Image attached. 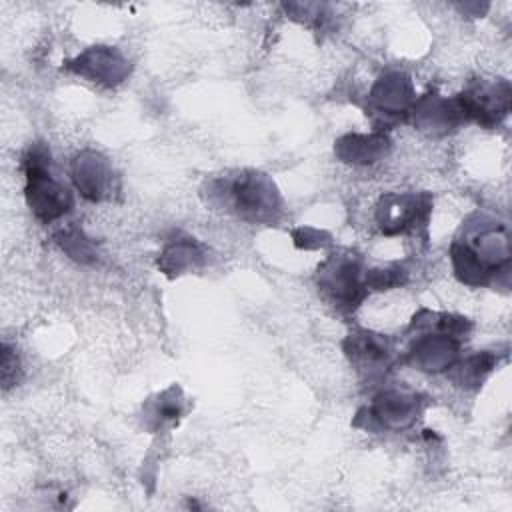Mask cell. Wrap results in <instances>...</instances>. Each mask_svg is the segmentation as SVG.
Masks as SVG:
<instances>
[{"mask_svg": "<svg viewBox=\"0 0 512 512\" xmlns=\"http://www.w3.org/2000/svg\"><path fill=\"white\" fill-rule=\"evenodd\" d=\"M386 144L388 140L380 134H372V136L352 134L338 142L336 152L346 162H374L384 154Z\"/></svg>", "mask_w": 512, "mask_h": 512, "instance_id": "obj_11", "label": "cell"}, {"mask_svg": "<svg viewBox=\"0 0 512 512\" xmlns=\"http://www.w3.org/2000/svg\"><path fill=\"white\" fill-rule=\"evenodd\" d=\"M70 70H74L76 74H82L94 82L116 84L126 76L128 62L122 58L120 52H116L112 48L98 46V48L86 50L76 60H72Z\"/></svg>", "mask_w": 512, "mask_h": 512, "instance_id": "obj_4", "label": "cell"}, {"mask_svg": "<svg viewBox=\"0 0 512 512\" xmlns=\"http://www.w3.org/2000/svg\"><path fill=\"white\" fill-rule=\"evenodd\" d=\"M428 204L416 196H388L378 206V222L386 234L404 232L426 218Z\"/></svg>", "mask_w": 512, "mask_h": 512, "instance_id": "obj_6", "label": "cell"}, {"mask_svg": "<svg viewBox=\"0 0 512 512\" xmlns=\"http://www.w3.org/2000/svg\"><path fill=\"white\" fill-rule=\"evenodd\" d=\"M462 116H472L482 124H494L508 110V86H478L458 98Z\"/></svg>", "mask_w": 512, "mask_h": 512, "instance_id": "obj_5", "label": "cell"}, {"mask_svg": "<svg viewBox=\"0 0 512 512\" xmlns=\"http://www.w3.org/2000/svg\"><path fill=\"white\" fill-rule=\"evenodd\" d=\"M26 172V200L36 218L50 222L70 208L68 190L50 174V152L34 144L24 156Z\"/></svg>", "mask_w": 512, "mask_h": 512, "instance_id": "obj_1", "label": "cell"}, {"mask_svg": "<svg viewBox=\"0 0 512 512\" xmlns=\"http://www.w3.org/2000/svg\"><path fill=\"white\" fill-rule=\"evenodd\" d=\"M166 260L164 268L166 270H184L186 266H192L194 260H196V250L190 246V244H176L172 248H168L162 256Z\"/></svg>", "mask_w": 512, "mask_h": 512, "instance_id": "obj_14", "label": "cell"}, {"mask_svg": "<svg viewBox=\"0 0 512 512\" xmlns=\"http://www.w3.org/2000/svg\"><path fill=\"white\" fill-rule=\"evenodd\" d=\"M350 348L348 354L352 360L360 362L364 368H374L380 362L386 360L388 352L386 346L372 334H360V336H350Z\"/></svg>", "mask_w": 512, "mask_h": 512, "instance_id": "obj_12", "label": "cell"}, {"mask_svg": "<svg viewBox=\"0 0 512 512\" xmlns=\"http://www.w3.org/2000/svg\"><path fill=\"white\" fill-rule=\"evenodd\" d=\"M418 414V400L404 392H386L376 398L374 416L388 428H404Z\"/></svg>", "mask_w": 512, "mask_h": 512, "instance_id": "obj_9", "label": "cell"}, {"mask_svg": "<svg viewBox=\"0 0 512 512\" xmlns=\"http://www.w3.org/2000/svg\"><path fill=\"white\" fill-rule=\"evenodd\" d=\"M370 96L378 110H382L386 114H396V112L406 110V106L410 104L412 90H410V82L406 76L386 74L376 82Z\"/></svg>", "mask_w": 512, "mask_h": 512, "instance_id": "obj_10", "label": "cell"}, {"mask_svg": "<svg viewBox=\"0 0 512 512\" xmlns=\"http://www.w3.org/2000/svg\"><path fill=\"white\" fill-rule=\"evenodd\" d=\"M456 350L458 346L454 342V334L448 332L442 324L440 334H428L414 344L412 358H414V364L420 366V370L438 372L454 364Z\"/></svg>", "mask_w": 512, "mask_h": 512, "instance_id": "obj_7", "label": "cell"}, {"mask_svg": "<svg viewBox=\"0 0 512 512\" xmlns=\"http://www.w3.org/2000/svg\"><path fill=\"white\" fill-rule=\"evenodd\" d=\"M230 192H232L236 210L246 218H254V220L272 218L280 206L274 184L264 174L238 176V180L232 182Z\"/></svg>", "mask_w": 512, "mask_h": 512, "instance_id": "obj_2", "label": "cell"}, {"mask_svg": "<svg viewBox=\"0 0 512 512\" xmlns=\"http://www.w3.org/2000/svg\"><path fill=\"white\" fill-rule=\"evenodd\" d=\"M110 176L112 172L106 160L94 152H84L74 160L72 178L76 182V188L88 200H100L106 194L110 186Z\"/></svg>", "mask_w": 512, "mask_h": 512, "instance_id": "obj_8", "label": "cell"}, {"mask_svg": "<svg viewBox=\"0 0 512 512\" xmlns=\"http://www.w3.org/2000/svg\"><path fill=\"white\" fill-rule=\"evenodd\" d=\"M494 358L490 354H478L468 358L458 368V382L460 384H480L482 378L492 370Z\"/></svg>", "mask_w": 512, "mask_h": 512, "instance_id": "obj_13", "label": "cell"}, {"mask_svg": "<svg viewBox=\"0 0 512 512\" xmlns=\"http://www.w3.org/2000/svg\"><path fill=\"white\" fill-rule=\"evenodd\" d=\"M320 288L338 306H354L364 288L360 282L358 264L352 258H330L320 268Z\"/></svg>", "mask_w": 512, "mask_h": 512, "instance_id": "obj_3", "label": "cell"}]
</instances>
